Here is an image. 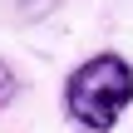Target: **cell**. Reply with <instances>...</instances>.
Segmentation results:
<instances>
[{
  "instance_id": "obj_1",
  "label": "cell",
  "mask_w": 133,
  "mask_h": 133,
  "mask_svg": "<svg viewBox=\"0 0 133 133\" xmlns=\"http://www.w3.org/2000/svg\"><path fill=\"white\" fill-rule=\"evenodd\" d=\"M133 104V69L123 54H94L84 59L69 84H64V109L79 128L89 133H109L118 123V114Z\"/></svg>"
},
{
  "instance_id": "obj_2",
  "label": "cell",
  "mask_w": 133,
  "mask_h": 133,
  "mask_svg": "<svg viewBox=\"0 0 133 133\" xmlns=\"http://www.w3.org/2000/svg\"><path fill=\"white\" fill-rule=\"evenodd\" d=\"M15 94H20V79H15V69H10V64L0 59V109H5V104H10Z\"/></svg>"
}]
</instances>
